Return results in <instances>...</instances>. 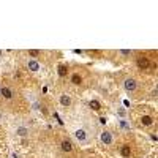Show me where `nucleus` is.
Listing matches in <instances>:
<instances>
[{
    "label": "nucleus",
    "instance_id": "1",
    "mask_svg": "<svg viewBox=\"0 0 158 158\" xmlns=\"http://www.w3.org/2000/svg\"><path fill=\"white\" fill-rule=\"evenodd\" d=\"M100 139H101V142L104 144V146H111V144L114 142V135L111 133V131L104 130V131H101V135H100Z\"/></svg>",
    "mask_w": 158,
    "mask_h": 158
},
{
    "label": "nucleus",
    "instance_id": "2",
    "mask_svg": "<svg viewBox=\"0 0 158 158\" xmlns=\"http://www.w3.org/2000/svg\"><path fill=\"white\" fill-rule=\"evenodd\" d=\"M123 87H125V90H127V92H135V90L138 89V82H136V79H133V77L125 79Z\"/></svg>",
    "mask_w": 158,
    "mask_h": 158
},
{
    "label": "nucleus",
    "instance_id": "3",
    "mask_svg": "<svg viewBox=\"0 0 158 158\" xmlns=\"http://www.w3.org/2000/svg\"><path fill=\"white\" fill-rule=\"evenodd\" d=\"M74 138H76L79 142H85V141L89 139V133H87L85 130L79 128V130H74Z\"/></svg>",
    "mask_w": 158,
    "mask_h": 158
},
{
    "label": "nucleus",
    "instance_id": "4",
    "mask_svg": "<svg viewBox=\"0 0 158 158\" xmlns=\"http://www.w3.org/2000/svg\"><path fill=\"white\" fill-rule=\"evenodd\" d=\"M136 63H138V67H139L141 70H146V68L150 67V63H152V62H150L149 57H138Z\"/></svg>",
    "mask_w": 158,
    "mask_h": 158
},
{
    "label": "nucleus",
    "instance_id": "5",
    "mask_svg": "<svg viewBox=\"0 0 158 158\" xmlns=\"http://www.w3.org/2000/svg\"><path fill=\"white\" fill-rule=\"evenodd\" d=\"M141 123H142V127H152L153 125V117L149 115V114H144L141 117Z\"/></svg>",
    "mask_w": 158,
    "mask_h": 158
},
{
    "label": "nucleus",
    "instance_id": "6",
    "mask_svg": "<svg viewBox=\"0 0 158 158\" xmlns=\"http://www.w3.org/2000/svg\"><path fill=\"white\" fill-rule=\"evenodd\" d=\"M60 149H62L63 152L70 153V152H73V144H71L68 139H63V141L60 142Z\"/></svg>",
    "mask_w": 158,
    "mask_h": 158
},
{
    "label": "nucleus",
    "instance_id": "7",
    "mask_svg": "<svg viewBox=\"0 0 158 158\" xmlns=\"http://www.w3.org/2000/svg\"><path fill=\"white\" fill-rule=\"evenodd\" d=\"M27 67H29V70H30L32 73H36V71L40 70V63H38V60L30 59V60L27 62Z\"/></svg>",
    "mask_w": 158,
    "mask_h": 158
},
{
    "label": "nucleus",
    "instance_id": "8",
    "mask_svg": "<svg viewBox=\"0 0 158 158\" xmlns=\"http://www.w3.org/2000/svg\"><path fill=\"white\" fill-rule=\"evenodd\" d=\"M81 82H82V76L79 74V73H73V74H71V84L79 85Z\"/></svg>",
    "mask_w": 158,
    "mask_h": 158
},
{
    "label": "nucleus",
    "instance_id": "9",
    "mask_svg": "<svg viewBox=\"0 0 158 158\" xmlns=\"http://www.w3.org/2000/svg\"><path fill=\"white\" fill-rule=\"evenodd\" d=\"M59 103L62 104V106L67 108V106H70V104H71V98H70L68 95H62V97L59 98Z\"/></svg>",
    "mask_w": 158,
    "mask_h": 158
},
{
    "label": "nucleus",
    "instance_id": "10",
    "mask_svg": "<svg viewBox=\"0 0 158 158\" xmlns=\"http://www.w3.org/2000/svg\"><path fill=\"white\" fill-rule=\"evenodd\" d=\"M57 73H59V76H60V77H63V76H67V73H68V68L65 67L63 63H60L59 67H57Z\"/></svg>",
    "mask_w": 158,
    "mask_h": 158
},
{
    "label": "nucleus",
    "instance_id": "11",
    "mask_svg": "<svg viewBox=\"0 0 158 158\" xmlns=\"http://www.w3.org/2000/svg\"><path fill=\"white\" fill-rule=\"evenodd\" d=\"M2 95H3L6 100H11V98H13V90H11L10 87H3V89H2Z\"/></svg>",
    "mask_w": 158,
    "mask_h": 158
},
{
    "label": "nucleus",
    "instance_id": "12",
    "mask_svg": "<svg viewBox=\"0 0 158 158\" xmlns=\"http://www.w3.org/2000/svg\"><path fill=\"white\" fill-rule=\"evenodd\" d=\"M120 153H122V156L128 158V156L131 155V147H130V146H122V147H120Z\"/></svg>",
    "mask_w": 158,
    "mask_h": 158
},
{
    "label": "nucleus",
    "instance_id": "13",
    "mask_svg": "<svg viewBox=\"0 0 158 158\" xmlns=\"http://www.w3.org/2000/svg\"><path fill=\"white\" fill-rule=\"evenodd\" d=\"M89 106H90L92 109L98 111V109L101 108V103H100V101H95V100H92V101H89Z\"/></svg>",
    "mask_w": 158,
    "mask_h": 158
},
{
    "label": "nucleus",
    "instance_id": "14",
    "mask_svg": "<svg viewBox=\"0 0 158 158\" xmlns=\"http://www.w3.org/2000/svg\"><path fill=\"white\" fill-rule=\"evenodd\" d=\"M27 133H29L27 128H24V127L18 128V135H19V136H27Z\"/></svg>",
    "mask_w": 158,
    "mask_h": 158
},
{
    "label": "nucleus",
    "instance_id": "15",
    "mask_svg": "<svg viewBox=\"0 0 158 158\" xmlns=\"http://www.w3.org/2000/svg\"><path fill=\"white\" fill-rule=\"evenodd\" d=\"M29 56H30L32 59H35V57L40 56V51H36V49H30V51H29Z\"/></svg>",
    "mask_w": 158,
    "mask_h": 158
},
{
    "label": "nucleus",
    "instance_id": "16",
    "mask_svg": "<svg viewBox=\"0 0 158 158\" xmlns=\"http://www.w3.org/2000/svg\"><path fill=\"white\" fill-rule=\"evenodd\" d=\"M120 128H130V123L127 120H120Z\"/></svg>",
    "mask_w": 158,
    "mask_h": 158
},
{
    "label": "nucleus",
    "instance_id": "17",
    "mask_svg": "<svg viewBox=\"0 0 158 158\" xmlns=\"http://www.w3.org/2000/svg\"><path fill=\"white\" fill-rule=\"evenodd\" d=\"M120 52H122V54H123V56H128V54H130V51H128V49H122Z\"/></svg>",
    "mask_w": 158,
    "mask_h": 158
},
{
    "label": "nucleus",
    "instance_id": "18",
    "mask_svg": "<svg viewBox=\"0 0 158 158\" xmlns=\"http://www.w3.org/2000/svg\"><path fill=\"white\" fill-rule=\"evenodd\" d=\"M0 57H2V51H0Z\"/></svg>",
    "mask_w": 158,
    "mask_h": 158
}]
</instances>
